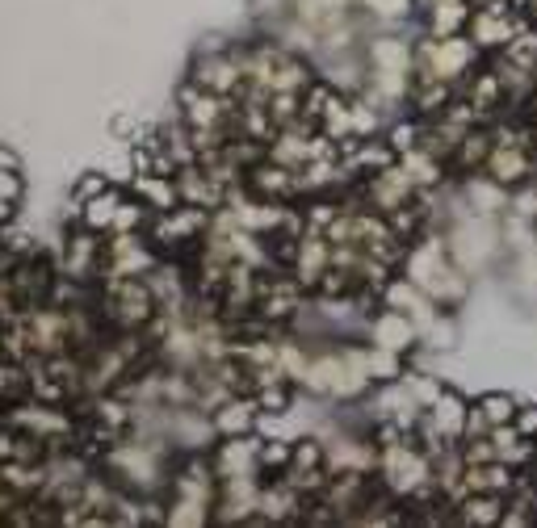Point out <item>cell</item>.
Wrapping results in <instances>:
<instances>
[{"mask_svg": "<svg viewBox=\"0 0 537 528\" xmlns=\"http://www.w3.org/2000/svg\"><path fill=\"white\" fill-rule=\"evenodd\" d=\"M479 411L491 420V428H500V424H512V420H517V403H512V394H504V390L483 394V399H479Z\"/></svg>", "mask_w": 537, "mask_h": 528, "instance_id": "cell-1", "label": "cell"}]
</instances>
